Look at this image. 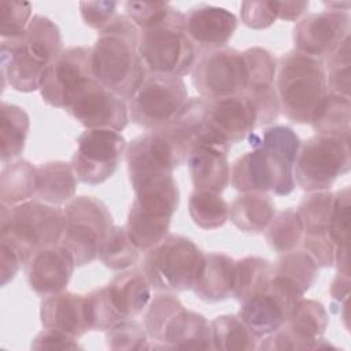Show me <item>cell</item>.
Listing matches in <instances>:
<instances>
[{
    "instance_id": "cell-2",
    "label": "cell",
    "mask_w": 351,
    "mask_h": 351,
    "mask_svg": "<svg viewBox=\"0 0 351 351\" xmlns=\"http://www.w3.org/2000/svg\"><path fill=\"white\" fill-rule=\"evenodd\" d=\"M276 77L280 112L295 123H310L328 93L324 62L289 51L277 60Z\"/></svg>"
},
{
    "instance_id": "cell-7",
    "label": "cell",
    "mask_w": 351,
    "mask_h": 351,
    "mask_svg": "<svg viewBox=\"0 0 351 351\" xmlns=\"http://www.w3.org/2000/svg\"><path fill=\"white\" fill-rule=\"evenodd\" d=\"M64 230L60 244L74 256L77 266L93 262L110 232L112 217L107 206L95 196H75L63 208Z\"/></svg>"
},
{
    "instance_id": "cell-5",
    "label": "cell",
    "mask_w": 351,
    "mask_h": 351,
    "mask_svg": "<svg viewBox=\"0 0 351 351\" xmlns=\"http://www.w3.org/2000/svg\"><path fill=\"white\" fill-rule=\"evenodd\" d=\"M137 51L147 74L182 78L192 71L197 59V49L186 34L182 12L165 23L140 30Z\"/></svg>"
},
{
    "instance_id": "cell-52",
    "label": "cell",
    "mask_w": 351,
    "mask_h": 351,
    "mask_svg": "<svg viewBox=\"0 0 351 351\" xmlns=\"http://www.w3.org/2000/svg\"><path fill=\"white\" fill-rule=\"evenodd\" d=\"M25 259L19 250L8 240L0 237V282L5 287L19 271Z\"/></svg>"
},
{
    "instance_id": "cell-8",
    "label": "cell",
    "mask_w": 351,
    "mask_h": 351,
    "mask_svg": "<svg viewBox=\"0 0 351 351\" xmlns=\"http://www.w3.org/2000/svg\"><path fill=\"white\" fill-rule=\"evenodd\" d=\"M188 101V89L181 77L147 74L129 100V118L133 123L156 132L169 126Z\"/></svg>"
},
{
    "instance_id": "cell-37",
    "label": "cell",
    "mask_w": 351,
    "mask_h": 351,
    "mask_svg": "<svg viewBox=\"0 0 351 351\" xmlns=\"http://www.w3.org/2000/svg\"><path fill=\"white\" fill-rule=\"evenodd\" d=\"M189 217L204 230L217 229L229 219V204L221 193L195 189L188 200Z\"/></svg>"
},
{
    "instance_id": "cell-11",
    "label": "cell",
    "mask_w": 351,
    "mask_h": 351,
    "mask_svg": "<svg viewBox=\"0 0 351 351\" xmlns=\"http://www.w3.org/2000/svg\"><path fill=\"white\" fill-rule=\"evenodd\" d=\"M230 182L243 193L271 192L277 196H287L296 185L293 162L280 154L256 148L232 165Z\"/></svg>"
},
{
    "instance_id": "cell-23",
    "label": "cell",
    "mask_w": 351,
    "mask_h": 351,
    "mask_svg": "<svg viewBox=\"0 0 351 351\" xmlns=\"http://www.w3.org/2000/svg\"><path fill=\"white\" fill-rule=\"evenodd\" d=\"M1 82L3 88L10 85L12 89L23 93L40 89L43 73L47 66L32 58L23 47L22 37L14 40H1Z\"/></svg>"
},
{
    "instance_id": "cell-46",
    "label": "cell",
    "mask_w": 351,
    "mask_h": 351,
    "mask_svg": "<svg viewBox=\"0 0 351 351\" xmlns=\"http://www.w3.org/2000/svg\"><path fill=\"white\" fill-rule=\"evenodd\" d=\"M125 11L138 30L165 23L181 12L163 1H128L125 3Z\"/></svg>"
},
{
    "instance_id": "cell-45",
    "label": "cell",
    "mask_w": 351,
    "mask_h": 351,
    "mask_svg": "<svg viewBox=\"0 0 351 351\" xmlns=\"http://www.w3.org/2000/svg\"><path fill=\"white\" fill-rule=\"evenodd\" d=\"M106 341L110 350L140 351L148 350V333L137 321L128 318L114 324L106 330Z\"/></svg>"
},
{
    "instance_id": "cell-54",
    "label": "cell",
    "mask_w": 351,
    "mask_h": 351,
    "mask_svg": "<svg viewBox=\"0 0 351 351\" xmlns=\"http://www.w3.org/2000/svg\"><path fill=\"white\" fill-rule=\"evenodd\" d=\"M277 19L298 21L308 8V1H274Z\"/></svg>"
},
{
    "instance_id": "cell-36",
    "label": "cell",
    "mask_w": 351,
    "mask_h": 351,
    "mask_svg": "<svg viewBox=\"0 0 351 351\" xmlns=\"http://www.w3.org/2000/svg\"><path fill=\"white\" fill-rule=\"evenodd\" d=\"M273 265L259 256H245L234 262L230 296L241 302L263 291L271 277Z\"/></svg>"
},
{
    "instance_id": "cell-18",
    "label": "cell",
    "mask_w": 351,
    "mask_h": 351,
    "mask_svg": "<svg viewBox=\"0 0 351 351\" xmlns=\"http://www.w3.org/2000/svg\"><path fill=\"white\" fill-rule=\"evenodd\" d=\"M243 56L247 70V86L243 95L252 101L256 110L258 128L269 126L280 115V100L274 86L277 59L261 47L243 51Z\"/></svg>"
},
{
    "instance_id": "cell-10",
    "label": "cell",
    "mask_w": 351,
    "mask_h": 351,
    "mask_svg": "<svg viewBox=\"0 0 351 351\" xmlns=\"http://www.w3.org/2000/svg\"><path fill=\"white\" fill-rule=\"evenodd\" d=\"M191 74L195 89L207 100L243 95L247 86L243 52L230 47L200 52Z\"/></svg>"
},
{
    "instance_id": "cell-40",
    "label": "cell",
    "mask_w": 351,
    "mask_h": 351,
    "mask_svg": "<svg viewBox=\"0 0 351 351\" xmlns=\"http://www.w3.org/2000/svg\"><path fill=\"white\" fill-rule=\"evenodd\" d=\"M333 199L335 193L329 189L310 192L302 199L298 213L303 223V234L329 233Z\"/></svg>"
},
{
    "instance_id": "cell-39",
    "label": "cell",
    "mask_w": 351,
    "mask_h": 351,
    "mask_svg": "<svg viewBox=\"0 0 351 351\" xmlns=\"http://www.w3.org/2000/svg\"><path fill=\"white\" fill-rule=\"evenodd\" d=\"M303 239V223L298 210L287 208L274 214L266 228V241L280 254L296 250Z\"/></svg>"
},
{
    "instance_id": "cell-32",
    "label": "cell",
    "mask_w": 351,
    "mask_h": 351,
    "mask_svg": "<svg viewBox=\"0 0 351 351\" xmlns=\"http://www.w3.org/2000/svg\"><path fill=\"white\" fill-rule=\"evenodd\" d=\"M0 159L1 163L5 165L22 154L30 128V119L22 107L5 101H3L0 106Z\"/></svg>"
},
{
    "instance_id": "cell-47",
    "label": "cell",
    "mask_w": 351,
    "mask_h": 351,
    "mask_svg": "<svg viewBox=\"0 0 351 351\" xmlns=\"http://www.w3.org/2000/svg\"><path fill=\"white\" fill-rule=\"evenodd\" d=\"M350 188L346 186L335 193L333 208L329 222V236L336 245V254L348 252V225H350Z\"/></svg>"
},
{
    "instance_id": "cell-20",
    "label": "cell",
    "mask_w": 351,
    "mask_h": 351,
    "mask_svg": "<svg viewBox=\"0 0 351 351\" xmlns=\"http://www.w3.org/2000/svg\"><path fill=\"white\" fill-rule=\"evenodd\" d=\"M185 27L197 53L226 47L237 29V18L223 7L199 4L185 14Z\"/></svg>"
},
{
    "instance_id": "cell-21",
    "label": "cell",
    "mask_w": 351,
    "mask_h": 351,
    "mask_svg": "<svg viewBox=\"0 0 351 351\" xmlns=\"http://www.w3.org/2000/svg\"><path fill=\"white\" fill-rule=\"evenodd\" d=\"M295 304L269 280L263 291L240 302L237 315L261 339L280 329Z\"/></svg>"
},
{
    "instance_id": "cell-19",
    "label": "cell",
    "mask_w": 351,
    "mask_h": 351,
    "mask_svg": "<svg viewBox=\"0 0 351 351\" xmlns=\"http://www.w3.org/2000/svg\"><path fill=\"white\" fill-rule=\"evenodd\" d=\"M75 266L71 252L59 243L33 252L25 262V273L30 289L48 298L64 291Z\"/></svg>"
},
{
    "instance_id": "cell-41",
    "label": "cell",
    "mask_w": 351,
    "mask_h": 351,
    "mask_svg": "<svg viewBox=\"0 0 351 351\" xmlns=\"http://www.w3.org/2000/svg\"><path fill=\"white\" fill-rule=\"evenodd\" d=\"M248 144L252 149H265L270 152L280 154L295 163L299 148L300 138L296 132L285 125H269L261 132H252L248 137Z\"/></svg>"
},
{
    "instance_id": "cell-34",
    "label": "cell",
    "mask_w": 351,
    "mask_h": 351,
    "mask_svg": "<svg viewBox=\"0 0 351 351\" xmlns=\"http://www.w3.org/2000/svg\"><path fill=\"white\" fill-rule=\"evenodd\" d=\"M351 100L326 93L311 117V126L317 134L350 136Z\"/></svg>"
},
{
    "instance_id": "cell-35",
    "label": "cell",
    "mask_w": 351,
    "mask_h": 351,
    "mask_svg": "<svg viewBox=\"0 0 351 351\" xmlns=\"http://www.w3.org/2000/svg\"><path fill=\"white\" fill-rule=\"evenodd\" d=\"M213 350L250 351L258 348L259 337L241 321L239 315L223 314L210 321Z\"/></svg>"
},
{
    "instance_id": "cell-42",
    "label": "cell",
    "mask_w": 351,
    "mask_h": 351,
    "mask_svg": "<svg viewBox=\"0 0 351 351\" xmlns=\"http://www.w3.org/2000/svg\"><path fill=\"white\" fill-rule=\"evenodd\" d=\"M182 308L184 306L178 298L169 292L159 293L151 299L144 318V328L148 333V337L154 341L148 346V350L162 341L167 324Z\"/></svg>"
},
{
    "instance_id": "cell-51",
    "label": "cell",
    "mask_w": 351,
    "mask_h": 351,
    "mask_svg": "<svg viewBox=\"0 0 351 351\" xmlns=\"http://www.w3.org/2000/svg\"><path fill=\"white\" fill-rule=\"evenodd\" d=\"M300 244L303 245V250L315 261L318 267L335 266L336 245L329 233L303 234Z\"/></svg>"
},
{
    "instance_id": "cell-33",
    "label": "cell",
    "mask_w": 351,
    "mask_h": 351,
    "mask_svg": "<svg viewBox=\"0 0 351 351\" xmlns=\"http://www.w3.org/2000/svg\"><path fill=\"white\" fill-rule=\"evenodd\" d=\"M318 269L315 261L304 250H292L277 259L273 265L271 274L281 278L304 296L315 282Z\"/></svg>"
},
{
    "instance_id": "cell-27",
    "label": "cell",
    "mask_w": 351,
    "mask_h": 351,
    "mask_svg": "<svg viewBox=\"0 0 351 351\" xmlns=\"http://www.w3.org/2000/svg\"><path fill=\"white\" fill-rule=\"evenodd\" d=\"M234 261L222 252L204 255L203 267L192 287L195 295L210 303L225 300L232 293Z\"/></svg>"
},
{
    "instance_id": "cell-48",
    "label": "cell",
    "mask_w": 351,
    "mask_h": 351,
    "mask_svg": "<svg viewBox=\"0 0 351 351\" xmlns=\"http://www.w3.org/2000/svg\"><path fill=\"white\" fill-rule=\"evenodd\" d=\"M32 16V4L27 1L3 0L1 1V27L3 40H14L23 37Z\"/></svg>"
},
{
    "instance_id": "cell-4",
    "label": "cell",
    "mask_w": 351,
    "mask_h": 351,
    "mask_svg": "<svg viewBox=\"0 0 351 351\" xmlns=\"http://www.w3.org/2000/svg\"><path fill=\"white\" fill-rule=\"evenodd\" d=\"M203 262L204 254L191 239L167 234L147 251L141 270L154 289L184 292L195 285Z\"/></svg>"
},
{
    "instance_id": "cell-44",
    "label": "cell",
    "mask_w": 351,
    "mask_h": 351,
    "mask_svg": "<svg viewBox=\"0 0 351 351\" xmlns=\"http://www.w3.org/2000/svg\"><path fill=\"white\" fill-rule=\"evenodd\" d=\"M84 307L88 330H108L123 319L111 300L107 285L85 295Z\"/></svg>"
},
{
    "instance_id": "cell-22",
    "label": "cell",
    "mask_w": 351,
    "mask_h": 351,
    "mask_svg": "<svg viewBox=\"0 0 351 351\" xmlns=\"http://www.w3.org/2000/svg\"><path fill=\"white\" fill-rule=\"evenodd\" d=\"M185 162L188 165L192 184L197 191L221 193L230 182L228 151L219 147L195 144Z\"/></svg>"
},
{
    "instance_id": "cell-24",
    "label": "cell",
    "mask_w": 351,
    "mask_h": 351,
    "mask_svg": "<svg viewBox=\"0 0 351 351\" xmlns=\"http://www.w3.org/2000/svg\"><path fill=\"white\" fill-rule=\"evenodd\" d=\"M152 348L213 350L211 325L202 314L188 311L184 307L167 324L162 341Z\"/></svg>"
},
{
    "instance_id": "cell-16",
    "label": "cell",
    "mask_w": 351,
    "mask_h": 351,
    "mask_svg": "<svg viewBox=\"0 0 351 351\" xmlns=\"http://www.w3.org/2000/svg\"><path fill=\"white\" fill-rule=\"evenodd\" d=\"M348 11L325 10L308 14L293 26L295 51L322 60L350 34Z\"/></svg>"
},
{
    "instance_id": "cell-15",
    "label": "cell",
    "mask_w": 351,
    "mask_h": 351,
    "mask_svg": "<svg viewBox=\"0 0 351 351\" xmlns=\"http://www.w3.org/2000/svg\"><path fill=\"white\" fill-rule=\"evenodd\" d=\"M186 156L188 152L165 129L137 136L125 151L129 180L158 173H173L186 160Z\"/></svg>"
},
{
    "instance_id": "cell-28",
    "label": "cell",
    "mask_w": 351,
    "mask_h": 351,
    "mask_svg": "<svg viewBox=\"0 0 351 351\" xmlns=\"http://www.w3.org/2000/svg\"><path fill=\"white\" fill-rule=\"evenodd\" d=\"M276 214V206L266 192H244L229 206L230 222L245 233H262Z\"/></svg>"
},
{
    "instance_id": "cell-55",
    "label": "cell",
    "mask_w": 351,
    "mask_h": 351,
    "mask_svg": "<svg viewBox=\"0 0 351 351\" xmlns=\"http://www.w3.org/2000/svg\"><path fill=\"white\" fill-rule=\"evenodd\" d=\"M324 4L326 7H329L328 10H335V11H348L351 3L350 1H324Z\"/></svg>"
},
{
    "instance_id": "cell-12",
    "label": "cell",
    "mask_w": 351,
    "mask_h": 351,
    "mask_svg": "<svg viewBox=\"0 0 351 351\" xmlns=\"http://www.w3.org/2000/svg\"><path fill=\"white\" fill-rule=\"evenodd\" d=\"M126 147V140L119 132L86 129L77 140L70 163L77 180L92 186L103 184L117 171Z\"/></svg>"
},
{
    "instance_id": "cell-14",
    "label": "cell",
    "mask_w": 351,
    "mask_h": 351,
    "mask_svg": "<svg viewBox=\"0 0 351 351\" xmlns=\"http://www.w3.org/2000/svg\"><path fill=\"white\" fill-rule=\"evenodd\" d=\"M329 325L326 308L315 300L300 299L291 310L284 325L265 336L259 350H317L335 348L324 339Z\"/></svg>"
},
{
    "instance_id": "cell-25",
    "label": "cell",
    "mask_w": 351,
    "mask_h": 351,
    "mask_svg": "<svg viewBox=\"0 0 351 351\" xmlns=\"http://www.w3.org/2000/svg\"><path fill=\"white\" fill-rule=\"evenodd\" d=\"M40 319L44 328L62 330L75 339L88 332L84 296L73 292H59L43 300Z\"/></svg>"
},
{
    "instance_id": "cell-29",
    "label": "cell",
    "mask_w": 351,
    "mask_h": 351,
    "mask_svg": "<svg viewBox=\"0 0 351 351\" xmlns=\"http://www.w3.org/2000/svg\"><path fill=\"white\" fill-rule=\"evenodd\" d=\"M77 181L70 163L63 160L41 163L37 167L36 196L40 202L52 206L67 203L74 197Z\"/></svg>"
},
{
    "instance_id": "cell-3",
    "label": "cell",
    "mask_w": 351,
    "mask_h": 351,
    "mask_svg": "<svg viewBox=\"0 0 351 351\" xmlns=\"http://www.w3.org/2000/svg\"><path fill=\"white\" fill-rule=\"evenodd\" d=\"M0 237L8 239L25 262L33 252L60 243L64 230L62 208L40 200H27L14 207L0 204Z\"/></svg>"
},
{
    "instance_id": "cell-38",
    "label": "cell",
    "mask_w": 351,
    "mask_h": 351,
    "mask_svg": "<svg viewBox=\"0 0 351 351\" xmlns=\"http://www.w3.org/2000/svg\"><path fill=\"white\" fill-rule=\"evenodd\" d=\"M140 252L130 240L126 228L114 225L100 247L99 258L110 270L122 271L138 262Z\"/></svg>"
},
{
    "instance_id": "cell-49",
    "label": "cell",
    "mask_w": 351,
    "mask_h": 351,
    "mask_svg": "<svg viewBox=\"0 0 351 351\" xmlns=\"http://www.w3.org/2000/svg\"><path fill=\"white\" fill-rule=\"evenodd\" d=\"M241 22L255 30L270 27L277 19V11L274 1L259 0V1H243L240 5Z\"/></svg>"
},
{
    "instance_id": "cell-9",
    "label": "cell",
    "mask_w": 351,
    "mask_h": 351,
    "mask_svg": "<svg viewBox=\"0 0 351 351\" xmlns=\"http://www.w3.org/2000/svg\"><path fill=\"white\" fill-rule=\"evenodd\" d=\"M256 128V110L247 96L206 99L203 130L196 144H210L229 151L233 144L247 138Z\"/></svg>"
},
{
    "instance_id": "cell-13",
    "label": "cell",
    "mask_w": 351,
    "mask_h": 351,
    "mask_svg": "<svg viewBox=\"0 0 351 351\" xmlns=\"http://www.w3.org/2000/svg\"><path fill=\"white\" fill-rule=\"evenodd\" d=\"M90 80L92 48L69 47L45 67L38 90L47 104L67 110Z\"/></svg>"
},
{
    "instance_id": "cell-17",
    "label": "cell",
    "mask_w": 351,
    "mask_h": 351,
    "mask_svg": "<svg viewBox=\"0 0 351 351\" xmlns=\"http://www.w3.org/2000/svg\"><path fill=\"white\" fill-rule=\"evenodd\" d=\"M67 111L85 129L122 132L130 121L126 101L95 80L81 89Z\"/></svg>"
},
{
    "instance_id": "cell-1",
    "label": "cell",
    "mask_w": 351,
    "mask_h": 351,
    "mask_svg": "<svg viewBox=\"0 0 351 351\" xmlns=\"http://www.w3.org/2000/svg\"><path fill=\"white\" fill-rule=\"evenodd\" d=\"M138 27L126 16L117 15L99 32L92 47V75L125 101L130 100L147 77L137 51Z\"/></svg>"
},
{
    "instance_id": "cell-30",
    "label": "cell",
    "mask_w": 351,
    "mask_h": 351,
    "mask_svg": "<svg viewBox=\"0 0 351 351\" xmlns=\"http://www.w3.org/2000/svg\"><path fill=\"white\" fill-rule=\"evenodd\" d=\"M22 43L27 53L44 66H48L63 51L58 25L43 15H34L30 19Z\"/></svg>"
},
{
    "instance_id": "cell-31",
    "label": "cell",
    "mask_w": 351,
    "mask_h": 351,
    "mask_svg": "<svg viewBox=\"0 0 351 351\" xmlns=\"http://www.w3.org/2000/svg\"><path fill=\"white\" fill-rule=\"evenodd\" d=\"M37 189V167L27 160L5 165L0 174V202L5 206H18L30 200Z\"/></svg>"
},
{
    "instance_id": "cell-43",
    "label": "cell",
    "mask_w": 351,
    "mask_h": 351,
    "mask_svg": "<svg viewBox=\"0 0 351 351\" xmlns=\"http://www.w3.org/2000/svg\"><path fill=\"white\" fill-rule=\"evenodd\" d=\"M325 75H326L328 93L350 97V89H351L350 34L326 58Z\"/></svg>"
},
{
    "instance_id": "cell-6",
    "label": "cell",
    "mask_w": 351,
    "mask_h": 351,
    "mask_svg": "<svg viewBox=\"0 0 351 351\" xmlns=\"http://www.w3.org/2000/svg\"><path fill=\"white\" fill-rule=\"evenodd\" d=\"M350 169V136L315 134L300 143L293 178L303 191H326Z\"/></svg>"
},
{
    "instance_id": "cell-50",
    "label": "cell",
    "mask_w": 351,
    "mask_h": 351,
    "mask_svg": "<svg viewBox=\"0 0 351 351\" xmlns=\"http://www.w3.org/2000/svg\"><path fill=\"white\" fill-rule=\"evenodd\" d=\"M117 1H81L80 11L86 26L101 30L118 15Z\"/></svg>"
},
{
    "instance_id": "cell-26",
    "label": "cell",
    "mask_w": 351,
    "mask_h": 351,
    "mask_svg": "<svg viewBox=\"0 0 351 351\" xmlns=\"http://www.w3.org/2000/svg\"><path fill=\"white\" fill-rule=\"evenodd\" d=\"M111 300L123 319L134 318L151 302V284L143 270L126 269L118 273L107 285Z\"/></svg>"
},
{
    "instance_id": "cell-53",
    "label": "cell",
    "mask_w": 351,
    "mask_h": 351,
    "mask_svg": "<svg viewBox=\"0 0 351 351\" xmlns=\"http://www.w3.org/2000/svg\"><path fill=\"white\" fill-rule=\"evenodd\" d=\"M30 347L33 350H80L82 348L77 339L56 329L44 328L33 340Z\"/></svg>"
}]
</instances>
